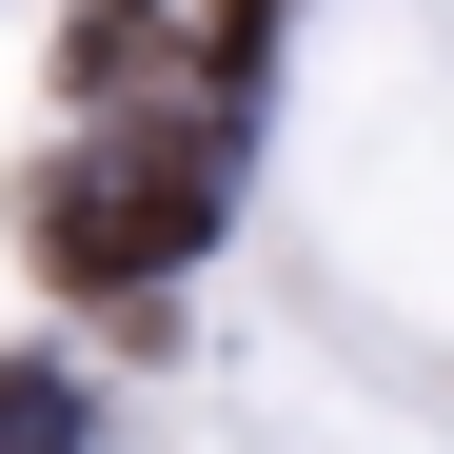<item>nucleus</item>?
Returning <instances> with one entry per match:
<instances>
[{"instance_id": "f03ea898", "label": "nucleus", "mask_w": 454, "mask_h": 454, "mask_svg": "<svg viewBox=\"0 0 454 454\" xmlns=\"http://www.w3.org/2000/svg\"><path fill=\"white\" fill-rule=\"evenodd\" d=\"M59 99H80L99 138H138V119H217L198 40L159 20V0H80V20H59Z\"/></svg>"}, {"instance_id": "f257e3e1", "label": "nucleus", "mask_w": 454, "mask_h": 454, "mask_svg": "<svg viewBox=\"0 0 454 454\" xmlns=\"http://www.w3.org/2000/svg\"><path fill=\"white\" fill-rule=\"evenodd\" d=\"M217 178H238V119H138V138H80V159L20 178V238H40V277L138 296L217 238Z\"/></svg>"}, {"instance_id": "7ed1b4c3", "label": "nucleus", "mask_w": 454, "mask_h": 454, "mask_svg": "<svg viewBox=\"0 0 454 454\" xmlns=\"http://www.w3.org/2000/svg\"><path fill=\"white\" fill-rule=\"evenodd\" d=\"M0 454H99V395L59 356H0Z\"/></svg>"}]
</instances>
